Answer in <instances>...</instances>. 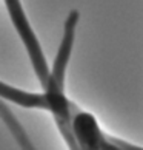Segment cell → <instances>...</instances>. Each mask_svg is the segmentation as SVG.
Here are the masks:
<instances>
[{"label":"cell","instance_id":"7a4b0ae2","mask_svg":"<svg viewBox=\"0 0 143 150\" xmlns=\"http://www.w3.org/2000/svg\"><path fill=\"white\" fill-rule=\"evenodd\" d=\"M111 138H112V141L117 142L123 150H143L142 147H137V146H134V144H129V142H126L123 139H117V138H114V136H111Z\"/></svg>","mask_w":143,"mask_h":150},{"label":"cell","instance_id":"6da1fadb","mask_svg":"<svg viewBox=\"0 0 143 150\" xmlns=\"http://www.w3.org/2000/svg\"><path fill=\"white\" fill-rule=\"evenodd\" d=\"M0 119L5 122V125L9 129L11 135L14 136V139L17 141L22 150H37L34 147V144L31 142L28 133L25 132V129L22 127V124L17 121V118L14 116V113L9 110V107L0 99Z\"/></svg>","mask_w":143,"mask_h":150}]
</instances>
